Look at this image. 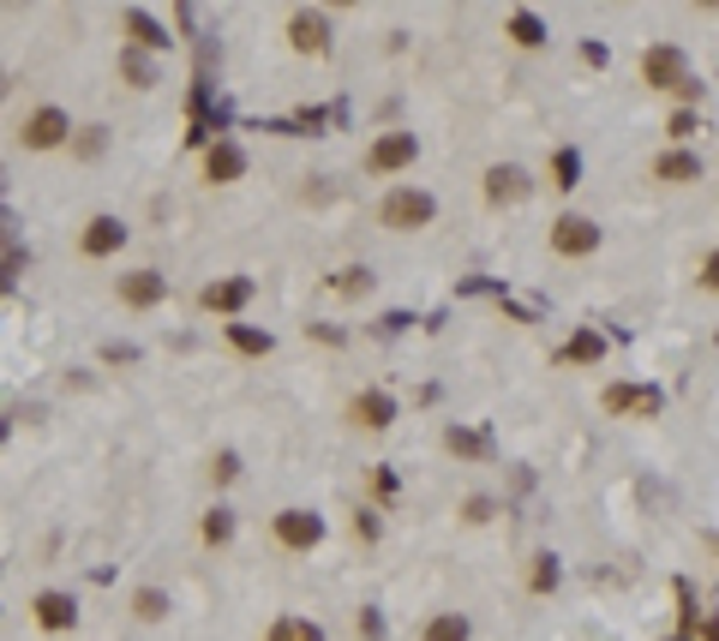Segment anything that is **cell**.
<instances>
[{
    "label": "cell",
    "instance_id": "6da1fadb",
    "mask_svg": "<svg viewBox=\"0 0 719 641\" xmlns=\"http://www.w3.org/2000/svg\"><path fill=\"white\" fill-rule=\"evenodd\" d=\"M641 84H648V91H672V96H684V102L701 96V84L689 79V60H684V48H677V43L641 48Z\"/></svg>",
    "mask_w": 719,
    "mask_h": 641
},
{
    "label": "cell",
    "instance_id": "7a4b0ae2",
    "mask_svg": "<svg viewBox=\"0 0 719 641\" xmlns=\"http://www.w3.org/2000/svg\"><path fill=\"white\" fill-rule=\"evenodd\" d=\"M432 216H438V198L426 186H390L378 198V222L390 234H420V228H432Z\"/></svg>",
    "mask_w": 719,
    "mask_h": 641
},
{
    "label": "cell",
    "instance_id": "3957f363",
    "mask_svg": "<svg viewBox=\"0 0 719 641\" xmlns=\"http://www.w3.org/2000/svg\"><path fill=\"white\" fill-rule=\"evenodd\" d=\"M600 240H606V228H600L594 216H575V210L551 216V228H546V247H551V259H570V264L594 259V252H600Z\"/></svg>",
    "mask_w": 719,
    "mask_h": 641
},
{
    "label": "cell",
    "instance_id": "277c9868",
    "mask_svg": "<svg viewBox=\"0 0 719 641\" xmlns=\"http://www.w3.org/2000/svg\"><path fill=\"white\" fill-rule=\"evenodd\" d=\"M19 145H24V150H60V145H72L67 108H55V102L31 108V114H24V126H19Z\"/></svg>",
    "mask_w": 719,
    "mask_h": 641
},
{
    "label": "cell",
    "instance_id": "5b68a950",
    "mask_svg": "<svg viewBox=\"0 0 719 641\" xmlns=\"http://www.w3.org/2000/svg\"><path fill=\"white\" fill-rule=\"evenodd\" d=\"M600 408H606L612 420H653L665 408V396L653 390V384H606V390H600Z\"/></svg>",
    "mask_w": 719,
    "mask_h": 641
},
{
    "label": "cell",
    "instance_id": "8992f818",
    "mask_svg": "<svg viewBox=\"0 0 719 641\" xmlns=\"http://www.w3.org/2000/svg\"><path fill=\"white\" fill-rule=\"evenodd\" d=\"M420 157V138L414 133H378L366 150V174H408Z\"/></svg>",
    "mask_w": 719,
    "mask_h": 641
},
{
    "label": "cell",
    "instance_id": "52a82bcc",
    "mask_svg": "<svg viewBox=\"0 0 719 641\" xmlns=\"http://www.w3.org/2000/svg\"><path fill=\"white\" fill-rule=\"evenodd\" d=\"M270 534H276L282 551H312L324 540V516H312V510H276V516H270Z\"/></svg>",
    "mask_w": 719,
    "mask_h": 641
},
{
    "label": "cell",
    "instance_id": "ba28073f",
    "mask_svg": "<svg viewBox=\"0 0 719 641\" xmlns=\"http://www.w3.org/2000/svg\"><path fill=\"white\" fill-rule=\"evenodd\" d=\"M114 294H121V306H133V312H150V306L169 300V276L162 271H126L114 282Z\"/></svg>",
    "mask_w": 719,
    "mask_h": 641
},
{
    "label": "cell",
    "instance_id": "9c48e42d",
    "mask_svg": "<svg viewBox=\"0 0 719 641\" xmlns=\"http://www.w3.org/2000/svg\"><path fill=\"white\" fill-rule=\"evenodd\" d=\"M240 174H247V150H240L235 138H210V145H204V181L210 186H235Z\"/></svg>",
    "mask_w": 719,
    "mask_h": 641
},
{
    "label": "cell",
    "instance_id": "30bf717a",
    "mask_svg": "<svg viewBox=\"0 0 719 641\" xmlns=\"http://www.w3.org/2000/svg\"><path fill=\"white\" fill-rule=\"evenodd\" d=\"M252 294H259V282H252V276H222V282H210V288L198 294V306H204V312H216V318H235Z\"/></svg>",
    "mask_w": 719,
    "mask_h": 641
},
{
    "label": "cell",
    "instance_id": "8fae6325",
    "mask_svg": "<svg viewBox=\"0 0 719 641\" xmlns=\"http://www.w3.org/2000/svg\"><path fill=\"white\" fill-rule=\"evenodd\" d=\"M121 247H126V222H121V216L102 210V216H90V222H84V234H79L84 259H114Z\"/></svg>",
    "mask_w": 719,
    "mask_h": 641
},
{
    "label": "cell",
    "instance_id": "7c38bea8",
    "mask_svg": "<svg viewBox=\"0 0 719 641\" xmlns=\"http://www.w3.org/2000/svg\"><path fill=\"white\" fill-rule=\"evenodd\" d=\"M528 174L516 169V162H492V169H486V181H480V192H486V204H522L528 198Z\"/></svg>",
    "mask_w": 719,
    "mask_h": 641
},
{
    "label": "cell",
    "instance_id": "4fadbf2b",
    "mask_svg": "<svg viewBox=\"0 0 719 641\" xmlns=\"http://www.w3.org/2000/svg\"><path fill=\"white\" fill-rule=\"evenodd\" d=\"M349 420L354 426H366V432H390L396 426V396L390 390H360L349 402Z\"/></svg>",
    "mask_w": 719,
    "mask_h": 641
},
{
    "label": "cell",
    "instance_id": "5bb4252c",
    "mask_svg": "<svg viewBox=\"0 0 719 641\" xmlns=\"http://www.w3.org/2000/svg\"><path fill=\"white\" fill-rule=\"evenodd\" d=\"M121 31L133 36V48H145V55H162V48L174 43V36H169V24H157L145 7H126V12H121Z\"/></svg>",
    "mask_w": 719,
    "mask_h": 641
},
{
    "label": "cell",
    "instance_id": "9a60e30c",
    "mask_svg": "<svg viewBox=\"0 0 719 641\" xmlns=\"http://www.w3.org/2000/svg\"><path fill=\"white\" fill-rule=\"evenodd\" d=\"M288 48H294V55H324V48H330L324 12H294V19H288Z\"/></svg>",
    "mask_w": 719,
    "mask_h": 641
},
{
    "label": "cell",
    "instance_id": "2e32d148",
    "mask_svg": "<svg viewBox=\"0 0 719 641\" xmlns=\"http://www.w3.org/2000/svg\"><path fill=\"white\" fill-rule=\"evenodd\" d=\"M36 623H43L48 636H67L72 623H79V606H72V594H60V587H48V594H36Z\"/></svg>",
    "mask_w": 719,
    "mask_h": 641
},
{
    "label": "cell",
    "instance_id": "e0dca14e",
    "mask_svg": "<svg viewBox=\"0 0 719 641\" xmlns=\"http://www.w3.org/2000/svg\"><path fill=\"white\" fill-rule=\"evenodd\" d=\"M653 181H665V186L701 181V157L696 150H665V157H653Z\"/></svg>",
    "mask_w": 719,
    "mask_h": 641
},
{
    "label": "cell",
    "instance_id": "ac0fdd59",
    "mask_svg": "<svg viewBox=\"0 0 719 641\" xmlns=\"http://www.w3.org/2000/svg\"><path fill=\"white\" fill-rule=\"evenodd\" d=\"M551 360H558V366H600V360H606V336H600V330H575V336L563 342Z\"/></svg>",
    "mask_w": 719,
    "mask_h": 641
},
{
    "label": "cell",
    "instance_id": "d6986e66",
    "mask_svg": "<svg viewBox=\"0 0 719 641\" xmlns=\"http://www.w3.org/2000/svg\"><path fill=\"white\" fill-rule=\"evenodd\" d=\"M444 450L461 456V461H486V456H492V432H480V426H444Z\"/></svg>",
    "mask_w": 719,
    "mask_h": 641
},
{
    "label": "cell",
    "instance_id": "ffe728a7",
    "mask_svg": "<svg viewBox=\"0 0 719 641\" xmlns=\"http://www.w3.org/2000/svg\"><path fill=\"white\" fill-rule=\"evenodd\" d=\"M222 336H228V348L235 354H247V360H264V354H276V336L259 324H222Z\"/></svg>",
    "mask_w": 719,
    "mask_h": 641
},
{
    "label": "cell",
    "instance_id": "44dd1931",
    "mask_svg": "<svg viewBox=\"0 0 719 641\" xmlns=\"http://www.w3.org/2000/svg\"><path fill=\"white\" fill-rule=\"evenodd\" d=\"M468 636H473V623L461 611H432L426 630H420V641H468Z\"/></svg>",
    "mask_w": 719,
    "mask_h": 641
},
{
    "label": "cell",
    "instance_id": "7402d4cb",
    "mask_svg": "<svg viewBox=\"0 0 719 641\" xmlns=\"http://www.w3.org/2000/svg\"><path fill=\"white\" fill-rule=\"evenodd\" d=\"M504 36H510L516 48H539V43H546V19H539V12H510V19H504Z\"/></svg>",
    "mask_w": 719,
    "mask_h": 641
},
{
    "label": "cell",
    "instance_id": "603a6c76",
    "mask_svg": "<svg viewBox=\"0 0 719 641\" xmlns=\"http://www.w3.org/2000/svg\"><path fill=\"white\" fill-rule=\"evenodd\" d=\"M121 79L133 84V91H150V84H157V67H150L145 48H133V43L121 48Z\"/></svg>",
    "mask_w": 719,
    "mask_h": 641
},
{
    "label": "cell",
    "instance_id": "cb8c5ba5",
    "mask_svg": "<svg viewBox=\"0 0 719 641\" xmlns=\"http://www.w3.org/2000/svg\"><path fill=\"white\" fill-rule=\"evenodd\" d=\"M551 186H558V192H575V186H582V150H570V145L551 150Z\"/></svg>",
    "mask_w": 719,
    "mask_h": 641
},
{
    "label": "cell",
    "instance_id": "d4e9b609",
    "mask_svg": "<svg viewBox=\"0 0 719 641\" xmlns=\"http://www.w3.org/2000/svg\"><path fill=\"white\" fill-rule=\"evenodd\" d=\"M558 582H563V563L551 558V551H539V558L528 563V594H551Z\"/></svg>",
    "mask_w": 719,
    "mask_h": 641
},
{
    "label": "cell",
    "instance_id": "484cf974",
    "mask_svg": "<svg viewBox=\"0 0 719 641\" xmlns=\"http://www.w3.org/2000/svg\"><path fill=\"white\" fill-rule=\"evenodd\" d=\"M198 534H204V546H228L235 540V510H204V522H198Z\"/></svg>",
    "mask_w": 719,
    "mask_h": 641
},
{
    "label": "cell",
    "instance_id": "4316f807",
    "mask_svg": "<svg viewBox=\"0 0 719 641\" xmlns=\"http://www.w3.org/2000/svg\"><path fill=\"white\" fill-rule=\"evenodd\" d=\"M264 641H324V630H318L312 618H276Z\"/></svg>",
    "mask_w": 719,
    "mask_h": 641
},
{
    "label": "cell",
    "instance_id": "83f0119b",
    "mask_svg": "<svg viewBox=\"0 0 719 641\" xmlns=\"http://www.w3.org/2000/svg\"><path fill=\"white\" fill-rule=\"evenodd\" d=\"M133 611H138V623H162V618H169V594H162V587H138Z\"/></svg>",
    "mask_w": 719,
    "mask_h": 641
},
{
    "label": "cell",
    "instance_id": "f1b7e54d",
    "mask_svg": "<svg viewBox=\"0 0 719 641\" xmlns=\"http://www.w3.org/2000/svg\"><path fill=\"white\" fill-rule=\"evenodd\" d=\"M336 294H349V300H360V294H372V271L360 264V271H336V282H330Z\"/></svg>",
    "mask_w": 719,
    "mask_h": 641
},
{
    "label": "cell",
    "instance_id": "f546056e",
    "mask_svg": "<svg viewBox=\"0 0 719 641\" xmlns=\"http://www.w3.org/2000/svg\"><path fill=\"white\" fill-rule=\"evenodd\" d=\"M210 480H216V485L240 480V456H235V450H216V456H210Z\"/></svg>",
    "mask_w": 719,
    "mask_h": 641
},
{
    "label": "cell",
    "instance_id": "4dcf8cb0",
    "mask_svg": "<svg viewBox=\"0 0 719 641\" xmlns=\"http://www.w3.org/2000/svg\"><path fill=\"white\" fill-rule=\"evenodd\" d=\"M689 133H696V114H689V108H677L672 121H665V138H672V145H684Z\"/></svg>",
    "mask_w": 719,
    "mask_h": 641
},
{
    "label": "cell",
    "instance_id": "1f68e13d",
    "mask_svg": "<svg viewBox=\"0 0 719 641\" xmlns=\"http://www.w3.org/2000/svg\"><path fill=\"white\" fill-rule=\"evenodd\" d=\"M696 282H701V294H719V247L701 259V271H696Z\"/></svg>",
    "mask_w": 719,
    "mask_h": 641
},
{
    "label": "cell",
    "instance_id": "d6a6232c",
    "mask_svg": "<svg viewBox=\"0 0 719 641\" xmlns=\"http://www.w3.org/2000/svg\"><path fill=\"white\" fill-rule=\"evenodd\" d=\"M102 145H109V133H102V126H84V138H79V157H102Z\"/></svg>",
    "mask_w": 719,
    "mask_h": 641
},
{
    "label": "cell",
    "instance_id": "836d02e7",
    "mask_svg": "<svg viewBox=\"0 0 719 641\" xmlns=\"http://www.w3.org/2000/svg\"><path fill=\"white\" fill-rule=\"evenodd\" d=\"M492 516V497H468V504H461V522H486Z\"/></svg>",
    "mask_w": 719,
    "mask_h": 641
},
{
    "label": "cell",
    "instance_id": "e575fe53",
    "mask_svg": "<svg viewBox=\"0 0 719 641\" xmlns=\"http://www.w3.org/2000/svg\"><path fill=\"white\" fill-rule=\"evenodd\" d=\"M354 534H360V540H378V516H372V510H360V516H354Z\"/></svg>",
    "mask_w": 719,
    "mask_h": 641
},
{
    "label": "cell",
    "instance_id": "d590c367",
    "mask_svg": "<svg viewBox=\"0 0 719 641\" xmlns=\"http://www.w3.org/2000/svg\"><path fill=\"white\" fill-rule=\"evenodd\" d=\"M360 636H366V641L384 636V618H378V611H366V618H360Z\"/></svg>",
    "mask_w": 719,
    "mask_h": 641
},
{
    "label": "cell",
    "instance_id": "8d00e7d4",
    "mask_svg": "<svg viewBox=\"0 0 719 641\" xmlns=\"http://www.w3.org/2000/svg\"><path fill=\"white\" fill-rule=\"evenodd\" d=\"M696 636H701V641H719V611H708V618H701Z\"/></svg>",
    "mask_w": 719,
    "mask_h": 641
},
{
    "label": "cell",
    "instance_id": "74e56055",
    "mask_svg": "<svg viewBox=\"0 0 719 641\" xmlns=\"http://www.w3.org/2000/svg\"><path fill=\"white\" fill-rule=\"evenodd\" d=\"M12 91V79H7V67H0V96H7Z\"/></svg>",
    "mask_w": 719,
    "mask_h": 641
},
{
    "label": "cell",
    "instance_id": "f35d334b",
    "mask_svg": "<svg viewBox=\"0 0 719 641\" xmlns=\"http://www.w3.org/2000/svg\"><path fill=\"white\" fill-rule=\"evenodd\" d=\"M7 432H12V426H7V420H0V444H7Z\"/></svg>",
    "mask_w": 719,
    "mask_h": 641
}]
</instances>
